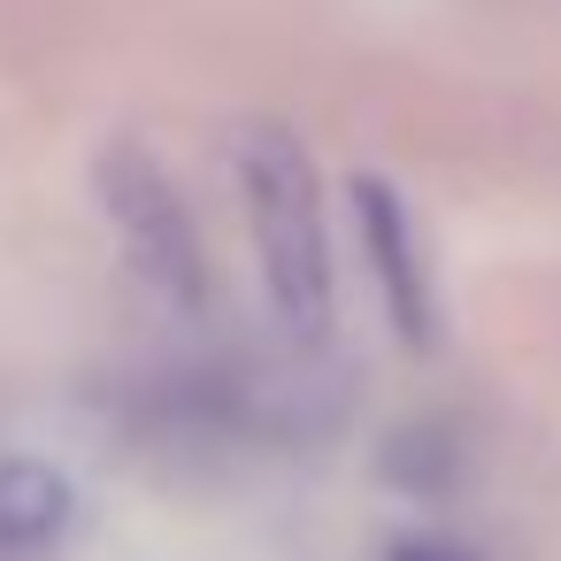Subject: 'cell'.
<instances>
[{
	"label": "cell",
	"instance_id": "obj_1",
	"mask_svg": "<svg viewBox=\"0 0 561 561\" xmlns=\"http://www.w3.org/2000/svg\"><path fill=\"white\" fill-rule=\"evenodd\" d=\"M239 193L254 224L262 293L293 331H316L331 316V231H323V185L293 131H247L239 147Z\"/></svg>",
	"mask_w": 561,
	"mask_h": 561
},
{
	"label": "cell",
	"instance_id": "obj_2",
	"mask_svg": "<svg viewBox=\"0 0 561 561\" xmlns=\"http://www.w3.org/2000/svg\"><path fill=\"white\" fill-rule=\"evenodd\" d=\"M93 193H101V216L108 231L124 239L131 270L178 300V308H201L208 300V254H201V231H193V208L185 193L170 185V170L139 147V139H108L93 154Z\"/></svg>",
	"mask_w": 561,
	"mask_h": 561
},
{
	"label": "cell",
	"instance_id": "obj_3",
	"mask_svg": "<svg viewBox=\"0 0 561 561\" xmlns=\"http://www.w3.org/2000/svg\"><path fill=\"white\" fill-rule=\"evenodd\" d=\"M354 224H362V247H369V277L385 293V316L408 346H431V323H438V300H431V262H423V239H415V216L400 201V185L385 178H354Z\"/></svg>",
	"mask_w": 561,
	"mask_h": 561
},
{
	"label": "cell",
	"instance_id": "obj_4",
	"mask_svg": "<svg viewBox=\"0 0 561 561\" xmlns=\"http://www.w3.org/2000/svg\"><path fill=\"white\" fill-rule=\"evenodd\" d=\"M70 515H78V492H70L62 469L32 461V454H9V461H0V546H9V553L55 546V538L70 530Z\"/></svg>",
	"mask_w": 561,
	"mask_h": 561
},
{
	"label": "cell",
	"instance_id": "obj_5",
	"mask_svg": "<svg viewBox=\"0 0 561 561\" xmlns=\"http://www.w3.org/2000/svg\"><path fill=\"white\" fill-rule=\"evenodd\" d=\"M392 561H469L461 546H446V538H415V546H400Z\"/></svg>",
	"mask_w": 561,
	"mask_h": 561
}]
</instances>
